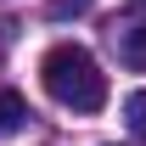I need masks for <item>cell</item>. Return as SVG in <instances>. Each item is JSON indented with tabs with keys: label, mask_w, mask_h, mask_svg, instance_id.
I'll return each instance as SVG.
<instances>
[{
	"label": "cell",
	"mask_w": 146,
	"mask_h": 146,
	"mask_svg": "<svg viewBox=\"0 0 146 146\" xmlns=\"http://www.w3.org/2000/svg\"><path fill=\"white\" fill-rule=\"evenodd\" d=\"M39 79H45L51 101H62L73 112H101V101H107V73L96 68V56L84 45H73V39H62V45H51L39 56Z\"/></svg>",
	"instance_id": "1"
},
{
	"label": "cell",
	"mask_w": 146,
	"mask_h": 146,
	"mask_svg": "<svg viewBox=\"0 0 146 146\" xmlns=\"http://www.w3.org/2000/svg\"><path fill=\"white\" fill-rule=\"evenodd\" d=\"M112 51H118V62L135 73H146V17L135 23H112Z\"/></svg>",
	"instance_id": "2"
},
{
	"label": "cell",
	"mask_w": 146,
	"mask_h": 146,
	"mask_svg": "<svg viewBox=\"0 0 146 146\" xmlns=\"http://www.w3.org/2000/svg\"><path fill=\"white\" fill-rule=\"evenodd\" d=\"M23 124H28V101L17 90H0V141H11Z\"/></svg>",
	"instance_id": "3"
},
{
	"label": "cell",
	"mask_w": 146,
	"mask_h": 146,
	"mask_svg": "<svg viewBox=\"0 0 146 146\" xmlns=\"http://www.w3.org/2000/svg\"><path fill=\"white\" fill-rule=\"evenodd\" d=\"M124 124H129L135 141H146V90H129L124 96Z\"/></svg>",
	"instance_id": "4"
},
{
	"label": "cell",
	"mask_w": 146,
	"mask_h": 146,
	"mask_svg": "<svg viewBox=\"0 0 146 146\" xmlns=\"http://www.w3.org/2000/svg\"><path fill=\"white\" fill-rule=\"evenodd\" d=\"M135 6H141V11H146V0H135Z\"/></svg>",
	"instance_id": "5"
}]
</instances>
